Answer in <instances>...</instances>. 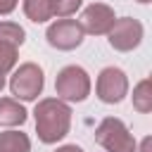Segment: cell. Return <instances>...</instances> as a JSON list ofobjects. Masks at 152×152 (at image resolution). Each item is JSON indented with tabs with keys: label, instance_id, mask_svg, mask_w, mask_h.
<instances>
[{
	"label": "cell",
	"instance_id": "obj_1",
	"mask_svg": "<svg viewBox=\"0 0 152 152\" xmlns=\"http://www.w3.org/2000/svg\"><path fill=\"white\" fill-rule=\"evenodd\" d=\"M38 140L45 145L59 142L71 128V107L59 97H43L33 109Z\"/></svg>",
	"mask_w": 152,
	"mask_h": 152
},
{
	"label": "cell",
	"instance_id": "obj_2",
	"mask_svg": "<svg viewBox=\"0 0 152 152\" xmlns=\"http://www.w3.org/2000/svg\"><path fill=\"white\" fill-rule=\"evenodd\" d=\"M95 142L107 152H135L138 142L128 126L116 116H104L95 128Z\"/></svg>",
	"mask_w": 152,
	"mask_h": 152
},
{
	"label": "cell",
	"instance_id": "obj_3",
	"mask_svg": "<svg viewBox=\"0 0 152 152\" xmlns=\"http://www.w3.org/2000/svg\"><path fill=\"white\" fill-rule=\"evenodd\" d=\"M43 86H45V76H43V69L38 64L24 62V64L12 69L10 93L14 95V100H24V102L38 100V95L43 93Z\"/></svg>",
	"mask_w": 152,
	"mask_h": 152
},
{
	"label": "cell",
	"instance_id": "obj_4",
	"mask_svg": "<svg viewBox=\"0 0 152 152\" xmlns=\"http://www.w3.org/2000/svg\"><path fill=\"white\" fill-rule=\"evenodd\" d=\"M55 93L64 102H83L90 95V76L83 66L69 64L57 71L55 78Z\"/></svg>",
	"mask_w": 152,
	"mask_h": 152
},
{
	"label": "cell",
	"instance_id": "obj_5",
	"mask_svg": "<svg viewBox=\"0 0 152 152\" xmlns=\"http://www.w3.org/2000/svg\"><path fill=\"white\" fill-rule=\"evenodd\" d=\"M95 93L104 104H119L128 95V76L119 66H104L97 74Z\"/></svg>",
	"mask_w": 152,
	"mask_h": 152
},
{
	"label": "cell",
	"instance_id": "obj_6",
	"mask_svg": "<svg viewBox=\"0 0 152 152\" xmlns=\"http://www.w3.org/2000/svg\"><path fill=\"white\" fill-rule=\"evenodd\" d=\"M109 45L119 52H131L135 50L140 43H142V36H145V28L138 19L133 17H121L114 21V26L109 28Z\"/></svg>",
	"mask_w": 152,
	"mask_h": 152
},
{
	"label": "cell",
	"instance_id": "obj_7",
	"mask_svg": "<svg viewBox=\"0 0 152 152\" xmlns=\"http://www.w3.org/2000/svg\"><path fill=\"white\" fill-rule=\"evenodd\" d=\"M83 36H86V33H83L78 19H57V21H52V24L48 26V31H45L48 43H50L52 48H57V50H64V52L76 50V48L83 43Z\"/></svg>",
	"mask_w": 152,
	"mask_h": 152
},
{
	"label": "cell",
	"instance_id": "obj_8",
	"mask_svg": "<svg viewBox=\"0 0 152 152\" xmlns=\"http://www.w3.org/2000/svg\"><path fill=\"white\" fill-rule=\"evenodd\" d=\"M114 21H116L114 10L104 2H90L81 12V19H78L83 33H90V36H107Z\"/></svg>",
	"mask_w": 152,
	"mask_h": 152
},
{
	"label": "cell",
	"instance_id": "obj_9",
	"mask_svg": "<svg viewBox=\"0 0 152 152\" xmlns=\"http://www.w3.org/2000/svg\"><path fill=\"white\" fill-rule=\"evenodd\" d=\"M26 116H28V112H26V107L19 100H14V97H0V126H7V128L21 126L26 121Z\"/></svg>",
	"mask_w": 152,
	"mask_h": 152
},
{
	"label": "cell",
	"instance_id": "obj_10",
	"mask_svg": "<svg viewBox=\"0 0 152 152\" xmlns=\"http://www.w3.org/2000/svg\"><path fill=\"white\" fill-rule=\"evenodd\" d=\"M0 152H31V140L21 131H2L0 133Z\"/></svg>",
	"mask_w": 152,
	"mask_h": 152
},
{
	"label": "cell",
	"instance_id": "obj_11",
	"mask_svg": "<svg viewBox=\"0 0 152 152\" xmlns=\"http://www.w3.org/2000/svg\"><path fill=\"white\" fill-rule=\"evenodd\" d=\"M21 7H24L26 19H31L33 24H43V21L52 19L50 0H21Z\"/></svg>",
	"mask_w": 152,
	"mask_h": 152
},
{
	"label": "cell",
	"instance_id": "obj_12",
	"mask_svg": "<svg viewBox=\"0 0 152 152\" xmlns=\"http://www.w3.org/2000/svg\"><path fill=\"white\" fill-rule=\"evenodd\" d=\"M133 107L140 114H150L152 112V88H150V78H142L135 88H133Z\"/></svg>",
	"mask_w": 152,
	"mask_h": 152
},
{
	"label": "cell",
	"instance_id": "obj_13",
	"mask_svg": "<svg viewBox=\"0 0 152 152\" xmlns=\"http://www.w3.org/2000/svg\"><path fill=\"white\" fill-rule=\"evenodd\" d=\"M26 40V31L17 21H0V43H10L14 48H21Z\"/></svg>",
	"mask_w": 152,
	"mask_h": 152
},
{
	"label": "cell",
	"instance_id": "obj_14",
	"mask_svg": "<svg viewBox=\"0 0 152 152\" xmlns=\"http://www.w3.org/2000/svg\"><path fill=\"white\" fill-rule=\"evenodd\" d=\"M81 5H83V0H50L52 17H57V19H69L71 14H76V10Z\"/></svg>",
	"mask_w": 152,
	"mask_h": 152
},
{
	"label": "cell",
	"instance_id": "obj_15",
	"mask_svg": "<svg viewBox=\"0 0 152 152\" xmlns=\"http://www.w3.org/2000/svg\"><path fill=\"white\" fill-rule=\"evenodd\" d=\"M17 59H19V48L10 43H0V71L10 74L17 66Z\"/></svg>",
	"mask_w": 152,
	"mask_h": 152
},
{
	"label": "cell",
	"instance_id": "obj_16",
	"mask_svg": "<svg viewBox=\"0 0 152 152\" xmlns=\"http://www.w3.org/2000/svg\"><path fill=\"white\" fill-rule=\"evenodd\" d=\"M17 5H19V0H0V17L12 14L17 10Z\"/></svg>",
	"mask_w": 152,
	"mask_h": 152
},
{
	"label": "cell",
	"instance_id": "obj_17",
	"mask_svg": "<svg viewBox=\"0 0 152 152\" xmlns=\"http://www.w3.org/2000/svg\"><path fill=\"white\" fill-rule=\"evenodd\" d=\"M55 152H83V147H78V145H62Z\"/></svg>",
	"mask_w": 152,
	"mask_h": 152
},
{
	"label": "cell",
	"instance_id": "obj_18",
	"mask_svg": "<svg viewBox=\"0 0 152 152\" xmlns=\"http://www.w3.org/2000/svg\"><path fill=\"white\" fill-rule=\"evenodd\" d=\"M150 145H152V138L147 135V138H142V142H140V150H135V152H150Z\"/></svg>",
	"mask_w": 152,
	"mask_h": 152
},
{
	"label": "cell",
	"instance_id": "obj_19",
	"mask_svg": "<svg viewBox=\"0 0 152 152\" xmlns=\"http://www.w3.org/2000/svg\"><path fill=\"white\" fill-rule=\"evenodd\" d=\"M5 76H7V74H5V71H0V90H2V88H5V81H7V78H5Z\"/></svg>",
	"mask_w": 152,
	"mask_h": 152
},
{
	"label": "cell",
	"instance_id": "obj_20",
	"mask_svg": "<svg viewBox=\"0 0 152 152\" xmlns=\"http://www.w3.org/2000/svg\"><path fill=\"white\" fill-rule=\"evenodd\" d=\"M138 2H140V5H147V2H150V0H138Z\"/></svg>",
	"mask_w": 152,
	"mask_h": 152
}]
</instances>
